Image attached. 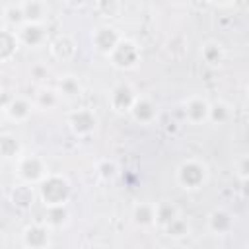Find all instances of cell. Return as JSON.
<instances>
[{
    "label": "cell",
    "mask_w": 249,
    "mask_h": 249,
    "mask_svg": "<svg viewBox=\"0 0 249 249\" xmlns=\"http://www.w3.org/2000/svg\"><path fill=\"white\" fill-rule=\"evenodd\" d=\"M235 173H237V177H239L241 183L247 181V177H249V158L247 156H241L235 161Z\"/></svg>",
    "instance_id": "obj_29"
},
{
    "label": "cell",
    "mask_w": 249,
    "mask_h": 249,
    "mask_svg": "<svg viewBox=\"0 0 249 249\" xmlns=\"http://www.w3.org/2000/svg\"><path fill=\"white\" fill-rule=\"evenodd\" d=\"M163 231H165V235L171 237V239H183L185 235H189L191 228H189V222H187L183 216H175L169 224L163 226Z\"/></svg>",
    "instance_id": "obj_21"
},
{
    "label": "cell",
    "mask_w": 249,
    "mask_h": 249,
    "mask_svg": "<svg viewBox=\"0 0 249 249\" xmlns=\"http://www.w3.org/2000/svg\"><path fill=\"white\" fill-rule=\"evenodd\" d=\"M200 56H202V60L208 66H214L216 68V66H220L224 62L226 53H224V47L218 41H206L202 45V49H200Z\"/></svg>",
    "instance_id": "obj_18"
},
{
    "label": "cell",
    "mask_w": 249,
    "mask_h": 249,
    "mask_svg": "<svg viewBox=\"0 0 249 249\" xmlns=\"http://www.w3.org/2000/svg\"><path fill=\"white\" fill-rule=\"evenodd\" d=\"M23 245L31 249H43L49 245V228L43 224H33L23 230Z\"/></svg>",
    "instance_id": "obj_12"
},
{
    "label": "cell",
    "mask_w": 249,
    "mask_h": 249,
    "mask_svg": "<svg viewBox=\"0 0 249 249\" xmlns=\"http://www.w3.org/2000/svg\"><path fill=\"white\" fill-rule=\"evenodd\" d=\"M70 195H72V187L64 175L47 173L39 181V196L45 202V206H58V204L66 206Z\"/></svg>",
    "instance_id": "obj_1"
},
{
    "label": "cell",
    "mask_w": 249,
    "mask_h": 249,
    "mask_svg": "<svg viewBox=\"0 0 249 249\" xmlns=\"http://www.w3.org/2000/svg\"><path fill=\"white\" fill-rule=\"evenodd\" d=\"M49 173V167L41 156H19L18 158V175L23 183L39 185V181Z\"/></svg>",
    "instance_id": "obj_3"
},
{
    "label": "cell",
    "mask_w": 249,
    "mask_h": 249,
    "mask_svg": "<svg viewBox=\"0 0 249 249\" xmlns=\"http://www.w3.org/2000/svg\"><path fill=\"white\" fill-rule=\"evenodd\" d=\"M68 126L76 136H89L97 128V117L91 109H78L70 113Z\"/></svg>",
    "instance_id": "obj_6"
},
{
    "label": "cell",
    "mask_w": 249,
    "mask_h": 249,
    "mask_svg": "<svg viewBox=\"0 0 249 249\" xmlns=\"http://www.w3.org/2000/svg\"><path fill=\"white\" fill-rule=\"evenodd\" d=\"M231 111H230V105L224 103V101H216V103H210V111H208V121L210 123H218V124H224L228 123Z\"/></svg>",
    "instance_id": "obj_23"
},
{
    "label": "cell",
    "mask_w": 249,
    "mask_h": 249,
    "mask_svg": "<svg viewBox=\"0 0 249 249\" xmlns=\"http://www.w3.org/2000/svg\"><path fill=\"white\" fill-rule=\"evenodd\" d=\"M208 230L214 233V235H226L231 231L233 228V216L226 210V208H214L210 214H208Z\"/></svg>",
    "instance_id": "obj_11"
},
{
    "label": "cell",
    "mask_w": 249,
    "mask_h": 249,
    "mask_svg": "<svg viewBox=\"0 0 249 249\" xmlns=\"http://www.w3.org/2000/svg\"><path fill=\"white\" fill-rule=\"evenodd\" d=\"M45 218H47V224H49V226L58 228V226H62V224L66 222L68 212H66L64 204H58V206H47V214H45Z\"/></svg>",
    "instance_id": "obj_25"
},
{
    "label": "cell",
    "mask_w": 249,
    "mask_h": 249,
    "mask_svg": "<svg viewBox=\"0 0 249 249\" xmlns=\"http://www.w3.org/2000/svg\"><path fill=\"white\" fill-rule=\"evenodd\" d=\"M18 47H19L18 33L8 27H0V62L10 60L16 54Z\"/></svg>",
    "instance_id": "obj_14"
},
{
    "label": "cell",
    "mask_w": 249,
    "mask_h": 249,
    "mask_svg": "<svg viewBox=\"0 0 249 249\" xmlns=\"http://www.w3.org/2000/svg\"><path fill=\"white\" fill-rule=\"evenodd\" d=\"M128 113L132 115V119H134L136 123H140V124H150V123L158 117V107H156V103H154L152 99L138 95Z\"/></svg>",
    "instance_id": "obj_10"
},
{
    "label": "cell",
    "mask_w": 249,
    "mask_h": 249,
    "mask_svg": "<svg viewBox=\"0 0 249 249\" xmlns=\"http://www.w3.org/2000/svg\"><path fill=\"white\" fill-rule=\"evenodd\" d=\"M175 179H177V185L181 189L196 191L208 181V167L204 161L195 160V158L183 160L175 169Z\"/></svg>",
    "instance_id": "obj_2"
},
{
    "label": "cell",
    "mask_w": 249,
    "mask_h": 249,
    "mask_svg": "<svg viewBox=\"0 0 249 249\" xmlns=\"http://www.w3.org/2000/svg\"><path fill=\"white\" fill-rule=\"evenodd\" d=\"M136 97H138L136 89H134L130 84L121 82V84H117V86L109 91V105H111L113 111H117V113H128L130 107H132V103L136 101Z\"/></svg>",
    "instance_id": "obj_5"
},
{
    "label": "cell",
    "mask_w": 249,
    "mask_h": 249,
    "mask_svg": "<svg viewBox=\"0 0 249 249\" xmlns=\"http://www.w3.org/2000/svg\"><path fill=\"white\" fill-rule=\"evenodd\" d=\"M16 33H18L19 45H25V47H39L47 39L43 23H23Z\"/></svg>",
    "instance_id": "obj_9"
},
{
    "label": "cell",
    "mask_w": 249,
    "mask_h": 249,
    "mask_svg": "<svg viewBox=\"0 0 249 249\" xmlns=\"http://www.w3.org/2000/svg\"><path fill=\"white\" fill-rule=\"evenodd\" d=\"M121 39H123V35H121L115 27H111V25H101V27H97V29L93 31V35H91L93 49H95L97 53L105 54V56L117 47V43H119Z\"/></svg>",
    "instance_id": "obj_7"
},
{
    "label": "cell",
    "mask_w": 249,
    "mask_h": 249,
    "mask_svg": "<svg viewBox=\"0 0 249 249\" xmlns=\"http://www.w3.org/2000/svg\"><path fill=\"white\" fill-rule=\"evenodd\" d=\"M12 97H14V95H12L10 91H6V89H2V91H0V109H2V111H4V109H6V105L12 101Z\"/></svg>",
    "instance_id": "obj_31"
},
{
    "label": "cell",
    "mask_w": 249,
    "mask_h": 249,
    "mask_svg": "<svg viewBox=\"0 0 249 249\" xmlns=\"http://www.w3.org/2000/svg\"><path fill=\"white\" fill-rule=\"evenodd\" d=\"M132 222L140 228H150L156 224V204L154 202H138L132 208Z\"/></svg>",
    "instance_id": "obj_16"
},
{
    "label": "cell",
    "mask_w": 249,
    "mask_h": 249,
    "mask_svg": "<svg viewBox=\"0 0 249 249\" xmlns=\"http://www.w3.org/2000/svg\"><path fill=\"white\" fill-rule=\"evenodd\" d=\"M31 74H33V78H35V80H45V78L49 76V68H47V66H43V64H39V66H33Z\"/></svg>",
    "instance_id": "obj_30"
},
{
    "label": "cell",
    "mask_w": 249,
    "mask_h": 249,
    "mask_svg": "<svg viewBox=\"0 0 249 249\" xmlns=\"http://www.w3.org/2000/svg\"><path fill=\"white\" fill-rule=\"evenodd\" d=\"M58 99H60V95H58V91L56 89H41L39 93H37V99H35V105L37 107H41V109H54L56 107V103H58Z\"/></svg>",
    "instance_id": "obj_24"
},
{
    "label": "cell",
    "mask_w": 249,
    "mask_h": 249,
    "mask_svg": "<svg viewBox=\"0 0 249 249\" xmlns=\"http://www.w3.org/2000/svg\"><path fill=\"white\" fill-rule=\"evenodd\" d=\"M21 12L25 23H43L47 16V6L43 0H25L21 2Z\"/></svg>",
    "instance_id": "obj_17"
},
{
    "label": "cell",
    "mask_w": 249,
    "mask_h": 249,
    "mask_svg": "<svg viewBox=\"0 0 249 249\" xmlns=\"http://www.w3.org/2000/svg\"><path fill=\"white\" fill-rule=\"evenodd\" d=\"M6 21L10 25H23L25 19H23V12H21V4L19 6H10L6 10Z\"/></svg>",
    "instance_id": "obj_28"
},
{
    "label": "cell",
    "mask_w": 249,
    "mask_h": 249,
    "mask_svg": "<svg viewBox=\"0 0 249 249\" xmlns=\"http://www.w3.org/2000/svg\"><path fill=\"white\" fill-rule=\"evenodd\" d=\"M107 56L111 58V64H113L115 68H119V70H128V68L136 66V62H138V58H140V49H138V45H136L134 41L123 37V39L117 43V47H115Z\"/></svg>",
    "instance_id": "obj_4"
},
{
    "label": "cell",
    "mask_w": 249,
    "mask_h": 249,
    "mask_svg": "<svg viewBox=\"0 0 249 249\" xmlns=\"http://www.w3.org/2000/svg\"><path fill=\"white\" fill-rule=\"evenodd\" d=\"M97 171H99L101 179H115L117 173H119V167H117V163H115L113 160H103V161L99 163Z\"/></svg>",
    "instance_id": "obj_27"
},
{
    "label": "cell",
    "mask_w": 249,
    "mask_h": 249,
    "mask_svg": "<svg viewBox=\"0 0 249 249\" xmlns=\"http://www.w3.org/2000/svg\"><path fill=\"white\" fill-rule=\"evenodd\" d=\"M185 119L193 124H202L208 123V111H210V103L200 97V95H191L185 101Z\"/></svg>",
    "instance_id": "obj_8"
},
{
    "label": "cell",
    "mask_w": 249,
    "mask_h": 249,
    "mask_svg": "<svg viewBox=\"0 0 249 249\" xmlns=\"http://www.w3.org/2000/svg\"><path fill=\"white\" fill-rule=\"evenodd\" d=\"M212 4H218V6H228V4H231L233 0H210Z\"/></svg>",
    "instance_id": "obj_32"
},
{
    "label": "cell",
    "mask_w": 249,
    "mask_h": 249,
    "mask_svg": "<svg viewBox=\"0 0 249 249\" xmlns=\"http://www.w3.org/2000/svg\"><path fill=\"white\" fill-rule=\"evenodd\" d=\"M21 156V144L14 134H0V158L18 160Z\"/></svg>",
    "instance_id": "obj_19"
},
{
    "label": "cell",
    "mask_w": 249,
    "mask_h": 249,
    "mask_svg": "<svg viewBox=\"0 0 249 249\" xmlns=\"http://www.w3.org/2000/svg\"><path fill=\"white\" fill-rule=\"evenodd\" d=\"M0 121H2V109H0Z\"/></svg>",
    "instance_id": "obj_33"
},
{
    "label": "cell",
    "mask_w": 249,
    "mask_h": 249,
    "mask_svg": "<svg viewBox=\"0 0 249 249\" xmlns=\"http://www.w3.org/2000/svg\"><path fill=\"white\" fill-rule=\"evenodd\" d=\"M56 91H58V95H64V97H76V95H80L82 86L74 76H64L58 80Z\"/></svg>",
    "instance_id": "obj_22"
},
{
    "label": "cell",
    "mask_w": 249,
    "mask_h": 249,
    "mask_svg": "<svg viewBox=\"0 0 249 249\" xmlns=\"http://www.w3.org/2000/svg\"><path fill=\"white\" fill-rule=\"evenodd\" d=\"M175 216H179V210L173 202L163 200V202H156V226L163 228L165 224H169Z\"/></svg>",
    "instance_id": "obj_20"
},
{
    "label": "cell",
    "mask_w": 249,
    "mask_h": 249,
    "mask_svg": "<svg viewBox=\"0 0 249 249\" xmlns=\"http://www.w3.org/2000/svg\"><path fill=\"white\" fill-rule=\"evenodd\" d=\"M4 111H6V115H8L12 121H16V123H23V121H27V119L31 117L33 105H31L29 99H25V97H21V95H14L12 101L6 105Z\"/></svg>",
    "instance_id": "obj_13"
},
{
    "label": "cell",
    "mask_w": 249,
    "mask_h": 249,
    "mask_svg": "<svg viewBox=\"0 0 249 249\" xmlns=\"http://www.w3.org/2000/svg\"><path fill=\"white\" fill-rule=\"evenodd\" d=\"M51 54L56 60H70L76 54V43L68 35H60L51 43Z\"/></svg>",
    "instance_id": "obj_15"
},
{
    "label": "cell",
    "mask_w": 249,
    "mask_h": 249,
    "mask_svg": "<svg viewBox=\"0 0 249 249\" xmlns=\"http://www.w3.org/2000/svg\"><path fill=\"white\" fill-rule=\"evenodd\" d=\"M12 200H14L18 206H23V208L29 206V204L33 202V191H31L29 183H23V185L16 187L14 193H12Z\"/></svg>",
    "instance_id": "obj_26"
}]
</instances>
